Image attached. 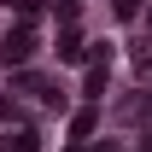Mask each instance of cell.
I'll return each instance as SVG.
<instances>
[{
  "label": "cell",
  "mask_w": 152,
  "mask_h": 152,
  "mask_svg": "<svg viewBox=\"0 0 152 152\" xmlns=\"http://www.w3.org/2000/svg\"><path fill=\"white\" fill-rule=\"evenodd\" d=\"M12 152H41V140H35L29 129H18V134H12Z\"/></svg>",
  "instance_id": "7a4b0ae2"
},
{
  "label": "cell",
  "mask_w": 152,
  "mask_h": 152,
  "mask_svg": "<svg viewBox=\"0 0 152 152\" xmlns=\"http://www.w3.org/2000/svg\"><path fill=\"white\" fill-rule=\"evenodd\" d=\"M29 53H35V29H29V23H18V29L0 35V58H6V64H23Z\"/></svg>",
  "instance_id": "6da1fadb"
},
{
  "label": "cell",
  "mask_w": 152,
  "mask_h": 152,
  "mask_svg": "<svg viewBox=\"0 0 152 152\" xmlns=\"http://www.w3.org/2000/svg\"><path fill=\"white\" fill-rule=\"evenodd\" d=\"M6 6H12V12H23V18H29V12H35L41 0H6Z\"/></svg>",
  "instance_id": "3957f363"
},
{
  "label": "cell",
  "mask_w": 152,
  "mask_h": 152,
  "mask_svg": "<svg viewBox=\"0 0 152 152\" xmlns=\"http://www.w3.org/2000/svg\"><path fill=\"white\" fill-rule=\"evenodd\" d=\"M117 18H134V0H117Z\"/></svg>",
  "instance_id": "277c9868"
}]
</instances>
